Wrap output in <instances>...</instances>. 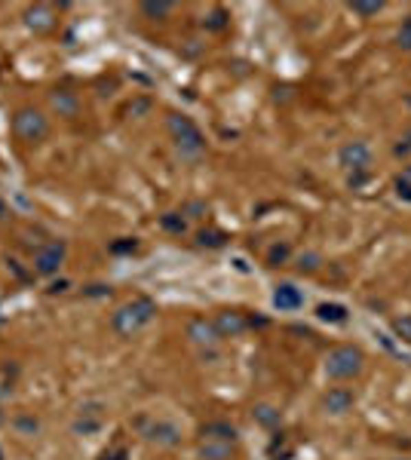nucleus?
<instances>
[{
    "label": "nucleus",
    "instance_id": "4",
    "mask_svg": "<svg viewBox=\"0 0 411 460\" xmlns=\"http://www.w3.org/2000/svg\"><path fill=\"white\" fill-rule=\"evenodd\" d=\"M362 371V350L356 347H337L326 356V374L335 380H350Z\"/></svg>",
    "mask_w": 411,
    "mask_h": 460
},
{
    "label": "nucleus",
    "instance_id": "24",
    "mask_svg": "<svg viewBox=\"0 0 411 460\" xmlns=\"http://www.w3.org/2000/svg\"><path fill=\"white\" fill-rule=\"evenodd\" d=\"M396 43L402 46V49H411V16L402 22V28H399V34H396Z\"/></svg>",
    "mask_w": 411,
    "mask_h": 460
},
{
    "label": "nucleus",
    "instance_id": "22",
    "mask_svg": "<svg viewBox=\"0 0 411 460\" xmlns=\"http://www.w3.org/2000/svg\"><path fill=\"white\" fill-rule=\"evenodd\" d=\"M286 258H289V246H286V242H282V246H274V249L267 252V264H270V267H280Z\"/></svg>",
    "mask_w": 411,
    "mask_h": 460
},
{
    "label": "nucleus",
    "instance_id": "10",
    "mask_svg": "<svg viewBox=\"0 0 411 460\" xmlns=\"http://www.w3.org/2000/svg\"><path fill=\"white\" fill-rule=\"evenodd\" d=\"M274 304L280 307V310H298V307L304 304V295L298 292L291 282H282V286L274 292Z\"/></svg>",
    "mask_w": 411,
    "mask_h": 460
},
{
    "label": "nucleus",
    "instance_id": "14",
    "mask_svg": "<svg viewBox=\"0 0 411 460\" xmlns=\"http://www.w3.org/2000/svg\"><path fill=\"white\" fill-rule=\"evenodd\" d=\"M203 436H206V442H224V445H230L234 442V426H227V424H209V426H203Z\"/></svg>",
    "mask_w": 411,
    "mask_h": 460
},
{
    "label": "nucleus",
    "instance_id": "26",
    "mask_svg": "<svg viewBox=\"0 0 411 460\" xmlns=\"http://www.w3.org/2000/svg\"><path fill=\"white\" fill-rule=\"evenodd\" d=\"M396 194H399L402 200H408V203H411V184L399 179V181H396Z\"/></svg>",
    "mask_w": 411,
    "mask_h": 460
},
{
    "label": "nucleus",
    "instance_id": "6",
    "mask_svg": "<svg viewBox=\"0 0 411 460\" xmlns=\"http://www.w3.org/2000/svg\"><path fill=\"white\" fill-rule=\"evenodd\" d=\"M337 157H341L344 166H347V169H356V172H366V169L371 166V150H368V144H362V141L344 144Z\"/></svg>",
    "mask_w": 411,
    "mask_h": 460
},
{
    "label": "nucleus",
    "instance_id": "17",
    "mask_svg": "<svg viewBox=\"0 0 411 460\" xmlns=\"http://www.w3.org/2000/svg\"><path fill=\"white\" fill-rule=\"evenodd\" d=\"M227 455H230V445H212V442L203 445V457L206 460H227Z\"/></svg>",
    "mask_w": 411,
    "mask_h": 460
},
{
    "label": "nucleus",
    "instance_id": "11",
    "mask_svg": "<svg viewBox=\"0 0 411 460\" xmlns=\"http://www.w3.org/2000/svg\"><path fill=\"white\" fill-rule=\"evenodd\" d=\"M188 334L194 344H215L218 332H215V322H206V319H194L188 325Z\"/></svg>",
    "mask_w": 411,
    "mask_h": 460
},
{
    "label": "nucleus",
    "instance_id": "15",
    "mask_svg": "<svg viewBox=\"0 0 411 460\" xmlns=\"http://www.w3.org/2000/svg\"><path fill=\"white\" fill-rule=\"evenodd\" d=\"M316 313L326 322H347V307H341V304H322Z\"/></svg>",
    "mask_w": 411,
    "mask_h": 460
},
{
    "label": "nucleus",
    "instance_id": "21",
    "mask_svg": "<svg viewBox=\"0 0 411 460\" xmlns=\"http://www.w3.org/2000/svg\"><path fill=\"white\" fill-rule=\"evenodd\" d=\"M224 240H227V236L218 233V230H203L200 233V246H209V249H221Z\"/></svg>",
    "mask_w": 411,
    "mask_h": 460
},
{
    "label": "nucleus",
    "instance_id": "23",
    "mask_svg": "<svg viewBox=\"0 0 411 460\" xmlns=\"http://www.w3.org/2000/svg\"><path fill=\"white\" fill-rule=\"evenodd\" d=\"M393 332L399 334L402 341H411V317H399L393 322Z\"/></svg>",
    "mask_w": 411,
    "mask_h": 460
},
{
    "label": "nucleus",
    "instance_id": "18",
    "mask_svg": "<svg viewBox=\"0 0 411 460\" xmlns=\"http://www.w3.org/2000/svg\"><path fill=\"white\" fill-rule=\"evenodd\" d=\"M350 10L359 12V16H377V12L384 10V3H381V0H375V3H366V0H353V3H350Z\"/></svg>",
    "mask_w": 411,
    "mask_h": 460
},
{
    "label": "nucleus",
    "instance_id": "3",
    "mask_svg": "<svg viewBox=\"0 0 411 460\" xmlns=\"http://www.w3.org/2000/svg\"><path fill=\"white\" fill-rule=\"evenodd\" d=\"M12 133L22 138V141L37 144L49 135V120L37 108H19L16 117H12Z\"/></svg>",
    "mask_w": 411,
    "mask_h": 460
},
{
    "label": "nucleus",
    "instance_id": "8",
    "mask_svg": "<svg viewBox=\"0 0 411 460\" xmlns=\"http://www.w3.org/2000/svg\"><path fill=\"white\" fill-rule=\"evenodd\" d=\"M25 22H28V28H34V31H49L52 25H56V16H52V6H46V3L31 6V10L25 12Z\"/></svg>",
    "mask_w": 411,
    "mask_h": 460
},
{
    "label": "nucleus",
    "instance_id": "12",
    "mask_svg": "<svg viewBox=\"0 0 411 460\" xmlns=\"http://www.w3.org/2000/svg\"><path fill=\"white\" fill-rule=\"evenodd\" d=\"M148 439L157 445H166V448H172V445H178V439H181V433L175 430L172 424H154L148 430Z\"/></svg>",
    "mask_w": 411,
    "mask_h": 460
},
{
    "label": "nucleus",
    "instance_id": "20",
    "mask_svg": "<svg viewBox=\"0 0 411 460\" xmlns=\"http://www.w3.org/2000/svg\"><path fill=\"white\" fill-rule=\"evenodd\" d=\"M160 225H163L166 230H169V233H184V227H188V225H184V218H181V215H175V212L163 215V218H160Z\"/></svg>",
    "mask_w": 411,
    "mask_h": 460
},
{
    "label": "nucleus",
    "instance_id": "1",
    "mask_svg": "<svg viewBox=\"0 0 411 460\" xmlns=\"http://www.w3.org/2000/svg\"><path fill=\"white\" fill-rule=\"evenodd\" d=\"M157 313V304L151 298H135L129 301V304H123L120 310H114V317H111V328H114L117 334H135L138 328H144L151 319H154Z\"/></svg>",
    "mask_w": 411,
    "mask_h": 460
},
{
    "label": "nucleus",
    "instance_id": "27",
    "mask_svg": "<svg viewBox=\"0 0 411 460\" xmlns=\"http://www.w3.org/2000/svg\"><path fill=\"white\" fill-rule=\"evenodd\" d=\"M209 28H215V31H218V28H224V12H221V10H218V12H215V16H212Z\"/></svg>",
    "mask_w": 411,
    "mask_h": 460
},
{
    "label": "nucleus",
    "instance_id": "7",
    "mask_svg": "<svg viewBox=\"0 0 411 460\" xmlns=\"http://www.w3.org/2000/svg\"><path fill=\"white\" fill-rule=\"evenodd\" d=\"M322 409L329 414H347L353 409V393H350L347 387H331L326 393V399H322Z\"/></svg>",
    "mask_w": 411,
    "mask_h": 460
},
{
    "label": "nucleus",
    "instance_id": "29",
    "mask_svg": "<svg viewBox=\"0 0 411 460\" xmlns=\"http://www.w3.org/2000/svg\"><path fill=\"white\" fill-rule=\"evenodd\" d=\"M402 181H408V184H411V166H406V172H402Z\"/></svg>",
    "mask_w": 411,
    "mask_h": 460
},
{
    "label": "nucleus",
    "instance_id": "5",
    "mask_svg": "<svg viewBox=\"0 0 411 460\" xmlns=\"http://www.w3.org/2000/svg\"><path fill=\"white\" fill-rule=\"evenodd\" d=\"M65 242H46L34 252V271L43 273V276H52L58 271V267L65 264Z\"/></svg>",
    "mask_w": 411,
    "mask_h": 460
},
{
    "label": "nucleus",
    "instance_id": "16",
    "mask_svg": "<svg viewBox=\"0 0 411 460\" xmlns=\"http://www.w3.org/2000/svg\"><path fill=\"white\" fill-rule=\"evenodd\" d=\"M142 12L144 16H151V19H166L172 12V3H166V0H148V3H142Z\"/></svg>",
    "mask_w": 411,
    "mask_h": 460
},
{
    "label": "nucleus",
    "instance_id": "25",
    "mask_svg": "<svg viewBox=\"0 0 411 460\" xmlns=\"http://www.w3.org/2000/svg\"><path fill=\"white\" fill-rule=\"evenodd\" d=\"M255 414H258V420H261L264 426H274L276 420H280V414H276L274 409H267V405H261V409H258Z\"/></svg>",
    "mask_w": 411,
    "mask_h": 460
},
{
    "label": "nucleus",
    "instance_id": "19",
    "mask_svg": "<svg viewBox=\"0 0 411 460\" xmlns=\"http://www.w3.org/2000/svg\"><path fill=\"white\" fill-rule=\"evenodd\" d=\"M320 255L316 252H307V255H301V258H298V271L301 273H313V271H320Z\"/></svg>",
    "mask_w": 411,
    "mask_h": 460
},
{
    "label": "nucleus",
    "instance_id": "2",
    "mask_svg": "<svg viewBox=\"0 0 411 460\" xmlns=\"http://www.w3.org/2000/svg\"><path fill=\"white\" fill-rule=\"evenodd\" d=\"M166 126H169L172 138H175V150L181 154V160H200V157L206 154L203 133L188 120V117L172 114L169 120H166Z\"/></svg>",
    "mask_w": 411,
    "mask_h": 460
},
{
    "label": "nucleus",
    "instance_id": "30",
    "mask_svg": "<svg viewBox=\"0 0 411 460\" xmlns=\"http://www.w3.org/2000/svg\"><path fill=\"white\" fill-rule=\"evenodd\" d=\"M406 141H408V144H411V133H408V135H406Z\"/></svg>",
    "mask_w": 411,
    "mask_h": 460
},
{
    "label": "nucleus",
    "instance_id": "9",
    "mask_svg": "<svg viewBox=\"0 0 411 460\" xmlns=\"http://www.w3.org/2000/svg\"><path fill=\"white\" fill-rule=\"evenodd\" d=\"M243 328H246V319H243L240 313L224 310V313H218V317H215V332H218V338H230V334H240Z\"/></svg>",
    "mask_w": 411,
    "mask_h": 460
},
{
    "label": "nucleus",
    "instance_id": "13",
    "mask_svg": "<svg viewBox=\"0 0 411 460\" xmlns=\"http://www.w3.org/2000/svg\"><path fill=\"white\" fill-rule=\"evenodd\" d=\"M49 102H52V108L58 111V117H74V114H77V95H74V92L56 89V92L49 95Z\"/></svg>",
    "mask_w": 411,
    "mask_h": 460
},
{
    "label": "nucleus",
    "instance_id": "28",
    "mask_svg": "<svg viewBox=\"0 0 411 460\" xmlns=\"http://www.w3.org/2000/svg\"><path fill=\"white\" fill-rule=\"evenodd\" d=\"M129 249H135V240H129V242H117L114 252H129Z\"/></svg>",
    "mask_w": 411,
    "mask_h": 460
}]
</instances>
